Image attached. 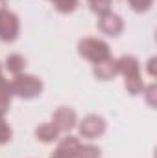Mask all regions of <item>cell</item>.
Wrapping results in <instances>:
<instances>
[{
  "label": "cell",
  "instance_id": "1",
  "mask_svg": "<svg viewBox=\"0 0 157 158\" xmlns=\"http://www.w3.org/2000/svg\"><path fill=\"white\" fill-rule=\"evenodd\" d=\"M118 74H122L126 77V88L131 94H139L142 92V81L139 76V61L131 55H124L118 59Z\"/></svg>",
  "mask_w": 157,
  "mask_h": 158
},
{
  "label": "cell",
  "instance_id": "2",
  "mask_svg": "<svg viewBox=\"0 0 157 158\" xmlns=\"http://www.w3.org/2000/svg\"><path fill=\"white\" fill-rule=\"evenodd\" d=\"M9 88H11V94H15V96L35 98V96H39L41 90H43V83L35 76H20L19 74L9 83Z\"/></svg>",
  "mask_w": 157,
  "mask_h": 158
},
{
  "label": "cell",
  "instance_id": "3",
  "mask_svg": "<svg viewBox=\"0 0 157 158\" xmlns=\"http://www.w3.org/2000/svg\"><path fill=\"white\" fill-rule=\"evenodd\" d=\"M78 50L85 59L92 63H100L109 57V46L104 40L98 39H81L78 44Z\"/></svg>",
  "mask_w": 157,
  "mask_h": 158
},
{
  "label": "cell",
  "instance_id": "4",
  "mask_svg": "<svg viewBox=\"0 0 157 158\" xmlns=\"http://www.w3.org/2000/svg\"><path fill=\"white\" fill-rule=\"evenodd\" d=\"M19 33V19L15 13L11 11H2L0 13V39L6 40V42H11L15 40Z\"/></svg>",
  "mask_w": 157,
  "mask_h": 158
},
{
  "label": "cell",
  "instance_id": "5",
  "mask_svg": "<svg viewBox=\"0 0 157 158\" xmlns=\"http://www.w3.org/2000/svg\"><path fill=\"white\" fill-rule=\"evenodd\" d=\"M104 131H105V121H104V118H100L96 114L87 116V118L79 123V134L83 138H96Z\"/></svg>",
  "mask_w": 157,
  "mask_h": 158
},
{
  "label": "cell",
  "instance_id": "6",
  "mask_svg": "<svg viewBox=\"0 0 157 158\" xmlns=\"http://www.w3.org/2000/svg\"><path fill=\"white\" fill-rule=\"evenodd\" d=\"M98 26H100V30H102L104 33H107V35H118V33L122 31V28H124L122 19H120L118 15H115V13H111V11L100 13Z\"/></svg>",
  "mask_w": 157,
  "mask_h": 158
},
{
  "label": "cell",
  "instance_id": "7",
  "mask_svg": "<svg viewBox=\"0 0 157 158\" xmlns=\"http://www.w3.org/2000/svg\"><path fill=\"white\" fill-rule=\"evenodd\" d=\"M56 127H57V131L61 132H69L72 127H74V123H76V114H74V110L72 109H67V107H61V109H57L56 112H54V121H52Z\"/></svg>",
  "mask_w": 157,
  "mask_h": 158
},
{
  "label": "cell",
  "instance_id": "8",
  "mask_svg": "<svg viewBox=\"0 0 157 158\" xmlns=\"http://www.w3.org/2000/svg\"><path fill=\"white\" fill-rule=\"evenodd\" d=\"M79 145H81V143L78 142V138L67 136V138H63V140L59 142V145H57V149L54 151L52 158H76V153H78Z\"/></svg>",
  "mask_w": 157,
  "mask_h": 158
},
{
  "label": "cell",
  "instance_id": "9",
  "mask_svg": "<svg viewBox=\"0 0 157 158\" xmlns=\"http://www.w3.org/2000/svg\"><path fill=\"white\" fill-rule=\"evenodd\" d=\"M118 74V61L113 57H107L100 63H94V76L98 79H111Z\"/></svg>",
  "mask_w": 157,
  "mask_h": 158
},
{
  "label": "cell",
  "instance_id": "10",
  "mask_svg": "<svg viewBox=\"0 0 157 158\" xmlns=\"http://www.w3.org/2000/svg\"><path fill=\"white\" fill-rule=\"evenodd\" d=\"M35 134H37V138H39L41 142H54L57 138L59 131H57V127L54 123H43V125L37 127Z\"/></svg>",
  "mask_w": 157,
  "mask_h": 158
},
{
  "label": "cell",
  "instance_id": "11",
  "mask_svg": "<svg viewBox=\"0 0 157 158\" xmlns=\"http://www.w3.org/2000/svg\"><path fill=\"white\" fill-rule=\"evenodd\" d=\"M24 66H26V59L22 55H19V53H13V55H9L6 59V68L15 76H19L24 70Z\"/></svg>",
  "mask_w": 157,
  "mask_h": 158
},
{
  "label": "cell",
  "instance_id": "12",
  "mask_svg": "<svg viewBox=\"0 0 157 158\" xmlns=\"http://www.w3.org/2000/svg\"><path fill=\"white\" fill-rule=\"evenodd\" d=\"M52 2H54L56 9L61 11V13H70L78 6V0H52Z\"/></svg>",
  "mask_w": 157,
  "mask_h": 158
},
{
  "label": "cell",
  "instance_id": "13",
  "mask_svg": "<svg viewBox=\"0 0 157 158\" xmlns=\"http://www.w3.org/2000/svg\"><path fill=\"white\" fill-rule=\"evenodd\" d=\"M9 99H11V88L0 90V116H4L6 110L9 109Z\"/></svg>",
  "mask_w": 157,
  "mask_h": 158
},
{
  "label": "cell",
  "instance_id": "14",
  "mask_svg": "<svg viewBox=\"0 0 157 158\" xmlns=\"http://www.w3.org/2000/svg\"><path fill=\"white\" fill-rule=\"evenodd\" d=\"M91 4V9L96 11V13H105L109 11V6H111V0H89Z\"/></svg>",
  "mask_w": 157,
  "mask_h": 158
},
{
  "label": "cell",
  "instance_id": "15",
  "mask_svg": "<svg viewBox=\"0 0 157 158\" xmlns=\"http://www.w3.org/2000/svg\"><path fill=\"white\" fill-rule=\"evenodd\" d=\"M11 140V129H9V125L4 121V118L0 116V143H6V142H9Z\"/></svg>",
  "mask_w": 157,
  "mask_h": 158
},
{
  "label": "cell",
  "instance_id": "16",
  "mask_svg": "<svg viewBox=\"0 0 157 158\" xmlns=\"http://www.w3.org/2000/svg\"><path fill=\"white\" fill-rule=\"evenodd\" d=\"M129 4L135 11H146L154 4V0H129Z\"/></svg>",
  "mask_w": 157,
  "mask_h": 158
},
{
  "label": "cell",
  "instance_id": "17",
  "mask_svg": "<svg viewBox=\"0 0 157 158\" xmlns=\"http://www.w3.org/2000/svg\"><path fill=\"white\" fill-rule=\"evenodd\" d=\"M154 94H155V86L152 85L150 88H148V99H150V105H154L155 101H154Z\"/></svg>",
  "mask_w": 157,
  "mask_h": 158
},
{
  "label": "cell",
  "instance_id": "18",
  "mask_svg": "<svg viewBox=\"0 0 157 158\" xmlns=\"http://www.w3.org/2000/svg\"><path fill=\"white\" fill-rule=\"evenodd\" d=\"M6 88H9V83L4 79V76H2V72H0V90H6Z\"/></svg>",
  "mask_w": 157,
  "mask_h": 158
},
{
  "label": "cell",
  "instance_id": "19",
  "mask_svg": "<svg viewBox=\"0 0 157 158\" xmlns=\"http://www.w3.org/2000/svg\"><path fill=\"white\" fill-rule=\"evenodd\" d=\"M148 64H150V66H148V70H150V74H152V76H155V70H154V64H155V59H152V61H150Z\"/></svg>",
  "mask_w": 157,
  "mask_h": 158
},
{
  "label": "cell",
  "instance_id": "20",
  "mask_svg": "<svg viewBox=\"0 0 157 158\" xmlns=\"http://www.w3.org/2000/svg\"><path fill=\"white\" fill-rule=\"evenodd\" d=\"M6 6H7V0H0V13L6 11Z\"/></svg>",
  "mask_w": 157,
  "mask_h": 158
}]
</instances>
